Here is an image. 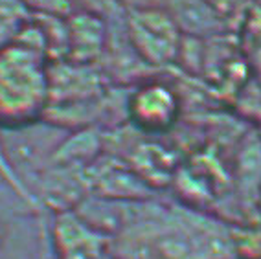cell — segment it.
Returning <instances> with one entry per match:
<instances>
[{"mask_svg":"<svg viewBox=\"0 0 261 259\" xmlns=\"http://www.w3.org/2000/svg\"><path fill=\"white\" fill-rule=\"evenodd\" d=\"M48 103V57L20 41L0 48V129L42 120Z\"/></svg>","mask_w":261,"mask_h":259,"instance_id":"7a4b0ae2","label":"cell"},{"mask_svg":"<svg viewBox=\"0 0 261 259\" xmlns=\"http://www.w3.org/2000/svg\"><path fill=\"white\" fill-rule=\"evenodd\" d=\"M33 15H48V17H70L74 8L68 0H24Z\"/></svg>","mask_w":261,"mask_h":259,"instance_id":"8fae6325","label":"cell"},{"mask_svg":"<svg viewBox=\"0 0 261 259\" xmlns=\"http://www.w3.org/2000/svg\"><path fill=\"white\" fill-rule=\"evenodd\" d=\"M32 19L33 13L24 0H0V48L19 41Z\"/></svg>","mask_w":261,"mask_h":259,"instance_id":"9c48e42d","label":"cell"},{"mask_svg":"<svg viewBox=\"0 0 261 259\" xmlns=\"http://www.w3.org/2000/svg\"><path fill=\"white\" fill-rule=\"evenodd\" d=\"M0 178L4 180V184H8V188H10L13 193H17L19 199H22L24 202L28 204V206H32L33 210H37L35 208V204H33L32 197L28 195V191L24 190L22 184L19 182V178H17L15 173L11 171L10 164H8V160H6V157H4V151H2V142H0Z\"/></svg>","mask_w":261,"mask_h":259,"instance_id":"7c38bea8","label":"cell"},{"mask_svg":"<svg viewBox=\"0 0 261 259\" xmlns=\"http://www.w3.org/2000/svg\"><path fill=\"white\" fill-rule=\"evenodd\" d=\"M182 112L180 96L171 85L145 79L125 97V116L145 135H164L177 125Z\"/></svg>","mask_w":261,"mask_h":259,"instance_id":"5b68a950","label":"cell"},{"mask_svg":"<svg viewBox=\"0 0 261 259\" xmlns=\"http://www.w3.org/2000/svg\"><path fill=\"white\" fill-rule=\"evenodd\" d=\"M164 10L171 15L184 37H215L228 28L208 0H166Z\"/></svg>","mask_w":261,"mask_h":259,"instance_id":"ba28073f","label":"cell"},{"mask_svg":"<svg viewBox=\"0 0 261 259\" xmlns=\"http://www.w3.org/2000/svg\"><path fill=\"white\" fill-rule=\"evenodd\" d=\"M109 259H118V257H114V255H112V254H111V257H109Z\"/></svg>","mask_w":261,"mask_h":259,"instance_id":"5bb4252c","label":"cell"},{"mask_svg":"<svg viewBox=\"0 0 261 259\" xmlns=\"http://www.w3.org/2000/svg\"><path fill=\"white\" fill-rule=\"evenodd\" d=\"M74 11H87V13L98 15L105 20L118 19L125 13L120 0H68Z\"/></svg>","mask_w":261,"mask_h":259,"instance_id":"30bf717a","label":"cell"},{"mask_svg":"<svg viewBox=\"0 0 261 259\" xmlns=\"http://www.w3.org/2000/svg\"><path fill=\"white\" fill-rule=\"evenodd\" d=\"M252 56H254V65L261 74V19H257L256 28L252 33Z\"/></svg>","mask_w":261,"mask_h":259,"instance_id":"4fadbf2b","label":"cell"},{"mask_svg":"<svg viewBox=\"0 0 261 259\" xmlns=\"http://www.w3.org/2000/svg\"><path fill=\"white\" fill-rule=\"evenodd\" d=\"M66 59L77 65H96L105 54L109 41V20L87 11L66 17Z\"/></svg>","mask_w":261,"mask_h":259,"instance_id":"52a82bcc","label":"cell"},{"mask_svg":"<svg viewBox=\"0 0 261 259\" xmlns=\"http://www.w3.org/2000/svg\"><path fill=\"white\" fill-rule=\"evenodd\" d=\"M48 239L57 259H109L112 239L94 230L70 210L54 213Z\"/></svg>","mask_w":261,"mask_h":259,"instance_id":"8992f818","label":"cell"},{"mask_svg":"<svg viewBox=\"0 0 261 259\" xmlns=\"http://www.w3.org/2000/svg\"><path fill=\"white\" fill-rule=\"evenodd\" d=\"M123 28L145 66L164 68L178 61L184 35L164 8L125 10Z\"/></svg>","mask_w":261,"mask_h":259,"instance_id":"277c9868","label":"cell"},{"mask_svg":"<svg viewBox=\"0 0 261 259\" xmlns=\"http://www.w3.org/2000/svg\"><path fill=\"white\" fill-rule=\"evenodd\" d=\"M118 259H236L232 228L190 204H135L125 228L112 237Z\"/></svg>","mask_w":261,"mask_h":259,"instance_id":"6da1fadb","label":"cell"},{"mask_svg":"<svg viewBox=\"0 0 261 259\" xmlns=\"http://www.w3.org/2000/svg\"><path fill=\"white\" fill-rule=\"evenodd\" d=\"M70 133L72 131L59 127L44 118L13 129H0V142L6 160L22 188L32 197L33 204V190L39 178L48 169L54 154Z\"/></svg>","mask_w":261,"mask_h":259,"instance_id":"3957f363","label":"cell"}]
</instances>
